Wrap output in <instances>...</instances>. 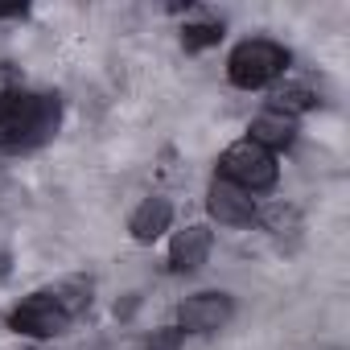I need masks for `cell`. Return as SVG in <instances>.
<instances>
[{
    "instance_id": "obj_11",
    "label": "cell",
    "mask_w": 350,
    "mask_h": 350,
    "mask_svg": "<svg viewBox=\"0 0 350 350\" xmlns=\"http://www.w3.org/2000/svg\"><path fill=\"white\" fill-rule=\"evenodd\" d=\"M219 38H223V25L219 21H202V25H186L182 46L186 50H206V46H219Z\"/></svg>"
},
{
    "instance_id": "obj_10",
    "label": "cell",
    "mask_w": 350,
    "mask_h": 350,
    "mask_svg": "<svg viewBox=\"0 0 350 350\" xmlns=\"http://www.w3.org/2000/svg\"><path fill=\"white\" fill-rule=\"evenodd\" d=\"M313 103H317V91H313L309 83H284V87H276V103H272V107L297 116V111H305V107H313Z\"/></svg>"
},
{
    "instance_id": "obj_5",
    "label": "cell",
    "mask_w": 350,
    "mask_h": 350,
    "mask_svg": "<svg viewBox=\"0 0 350 350\" xmlns=\"http://www.w3.org/2000/svg\"><path fill=\"white\" fill-rule=\"evenodd\" d=\"M231 321V297L227 293H194L178 309V329L182 334H215Z\"/></svg>"
},
{
    "instance_id": "obj_4",
    "label": "cell",
    "mask_w": 350,
    "mask_h": 350,
    "mask_svg": "<svg viewBox=\"0 0 350 350\" xmlns=\"http://www.w3.org/2000/svg\"><path fill=\"white\" fill-rule=\"evenodd\" d=\"M70 321H75V317H70V309L62 305V297L54 293V284L42 288V293H33V297H25V301L9 313V325H13L17 334H29V338H54V334H62Z\"/></svg>"
},
{
    "instance_id": "obj_2",
    "label": "cell",
    "mask_w": 350,
    "mask_h": 350,
    "mask_svg": "<svg viewBox=\"0 0 350 350\" xmlns=\"http://www.w3.org/2000/svg\"><path fill=\"white\" fill-rule=\"evenodd\" d=\"M284 70H288V50L268 38H252V42L235 46L227 58V79L239 91H260V87L276 83Z\"/></svg>"
},
{
    "instance_id": "obj_8",
    "label": "cell",
    "mask_w": 350,
    "mask_h": 350,
    "mask_svg": "<svg viewBox=\"0 0 350 350\" xmlns=\"http://www.w3.org/2000/svg\"><path fill=\"white\" fill-rule=\"evenodd\" d=\"M247 132H252L247 140H256L260 148L276 152V148H288V144L297 140V116H288V111H280V107H264V111L252 120Z\"/></svg>"
},
{
    "instance_id": "obj_1",
    "label": "cell",
    "mask_w": 350,
    "mask_h": 350,
    "mask_svg": "<svg viewBox=\"0 0 350 350\" xmlns=\"http://www.w3.org/2000/svg\"><path fill=\"white\" fill-rule=\"evenodd\" d=\"M62 116V103L54 95H29V91H9L0 99V148L9 152H25L38 148L54 136Z\"/></svg>"
},
{
    "instance_id": "obj_6",
    "label": "cell",
    "mask_w": 350,
    "mask_h": 350,
    "mask_svg": "<svg viewBox=\"0 0 350 350\" xmlns=\"http://www.w3.org/2000/svg\"><path fill=\"white\" fill-rule=\"evenodd\" d=\"M206 211H211L223 227H247V223H256V219H260V211H256L252 194H243L239 186H231V182H223V178H215L211 198H206Z\"/></svg>"
},
{
    "instance_id": "obj_9",
    "label": "cell",
    "mask_w": 350,
    "mask_h": 350,
    "mask_svg": "<svg viewBox=\"0 0 350 350\" xmlns=\"http://www.w3.org/2000/svg\"><path fill=\"white\" fill-rule=\"evenodd\" d=\"M169 223H173V206H169V198H157V194H152V198H144V202L136 206L128 231H132L136 243H152V239H161V235L169 231Z\"/></svg>"
},
{
    "instance_id": "obj_3",
    "label": "cell",
    "mask_w": 350,
    "mask_h": 350,
    "mask_svg": "<svg viewBox=\"0 0 350 350\" xmlns=\"http://www.w3.org/2000/svg\"><path fill=\"white\" fill-rule=\"evenodd\" d=\"M219 178L239 186L243 194H256V190H272L280 169H276V157L268 148H260L256 140H235L223 157H219Z\"/></svg>"
},
{
    "instance_id": "obj_7",
    "label": "cell",
    "mask_w": 350,
    "mask_h": 350,
    "mask_svg": "<svg viewBox=\"0 0 350 350\" xmlns=\"http://www.w3.org/2000/svg\"><path fill=\"white\" fill-rule=\"evenodd\" d=\"M211 243H215V235L202 223L178 231V239H173V247H169V268L173 272H198L206 264V256H211Z\"/></svg>"
},
{
    "instance_id": "obj_13",
    "label": "cell",
    "mask_w": 350,
    "mask_h": 350,
    "mask_svg": "<svg viewBox=\"0 0 350 350\" xmlns=\"http://www.w3.org/2000/svg\"><path fill=\"white\" fill-rule=\"evenodd\" d=\"M0 17H25V5H9V9H0Z\"/></svg>"
},
{
    "instance_id": "obj_12",
    "label": "cell",
    "mask_w": 350,
    "mask_h": 350,
    "mask_svg": "<svg viewBox=\"0 0 350 350\" xmlns=\"http://www.w3.org/2000/svg\"><path fill=\"white\" fill-rule=\"evenodd\" d=\"M144 350H182V329L178 325H165V329H152L148 346Z\"/></svg>"
}]
</instances>
